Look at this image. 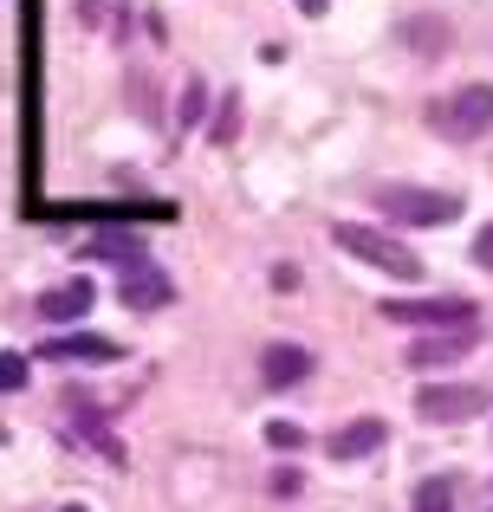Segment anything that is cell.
Wrapping results in <instances>:
<instances>
[{
  "label": "cell",
  "instance_id": "6da1fadb",
  "mask_svg": "<svg viewBox=\"0 0 493 512\" xmlns=\"http://www.w3.org/2000/svg\"><path fill=\"white\" fill-rule=\"evenodd\" d=\"M331 240H338L351 260H364V266H377V273H390V279H422V260L403 247V240H390L383 227H364V221H338L331 227Z\"/></svg>",
  "mask_w": 493,
  "mask_h": 512
},
{
  "label": "cell",
  "instance_id": "52a82bcc",
  "mask_svg": "<svg viewBox=\"0 0 493 512\" xmlns=\"http://www.w3.org/2000/svg\"><path fill=\"white\" fill-rule=\"evenodd\" d=\"M383 441H390V422H383V415H357L351 428L331 435V461H364V454H377Z\"/></svg>",
  "mask_w": 493,
  "mask_h": 512
},
{
  "label": "cell",
  "instance_id": "44dd1931",
  "mask_svg": "<svg viewBox=\"0 0 493 512\" xmlns=\"http://www.w3.org/2000/svg\"><path fill=\"white\" fill-rule=\"evenodd\" d=\"M65 512H85V506H65Z\"/></svg>",
  "mask_w": 493,
  "mask_h": 512
},
{
  "label": "cell",
  "instance_id": "5bb4252c",
  "mask_svg": "<svg viewBox=\"0 0 493 512\" xmlns=\"http://www.w3.org/2000/svg\"><path fill=\"white\" fill-rule=\"evenodd\" d=\"M234 137H241V98H221V111H215V130H208V143H215V150H228Z\"/></svg>",
  "mask_w": 493,
  "mask_h": 512
},
{
  "label": "cell",
  "instance_id": "7a4b0ae2",
  "mask_svg": "<svg viewBox=\"0 0 493 512\" xmlns=\"http://www.w3.org/2000/svg\"><path fill=\"white\" fill-rule=\"evenodd\" d=\"M429 130L448 143H474L493 130V85H461L455 98L429 104Z\"/></svg>",
  "mask_w": 493,
  "mask_h": 512
},
{
  "label": "cell",
  "instance_id": "30bf717a",
  "mask_svg": "<svg viewBox=\"0 0 493 512\" xmlns=\"http://www.w3.org/2000/svg\"><path fill=\"white\" fill-rule=\"evenodd\" d=\"M85 260H111V266H124V273H130V266L150 260V247H143L130 227H104V234H91V240H85Z\"/></svg>",
  "mask_w": 493,
  "mask_h": 512
},
{
  "label": "cell",
  "instance_id": "4fadbf2b",
  "mask_svg": "<svg viewBox=\"0 0 493 512\" xmlns=\"http://www.w3.org/2000/svg\"><path fill=\"white\" fill-rule=\"evenodd\" d=\"M403 46L422 52V59H435V52H448V26L442 20H409L403 26Z\"/></svg>",
  "mask_w": 493,
  "mask_h": 512
},
{
  "label": "cell",
  "instance_id": "9a60e30c",
  "mask_svg": "<svg viewBox=\"0 0 493 512\" xmlns=\"http://www.w3.org/2000/svg\"><path fill=\"white\" fill-rule=\"evenodd\" d=\"M409 512H455V493H448V480H422Z\"/></svg>",
  "mask_w": 493,
  "mask_h": 512
},
{
  "label": "cell",
  "instance_id": "9c48e42d",
  "mask_svg": "<svg viewBox=\"0 0 493 512\" xmlns=\"http://www.w3.org/2000/svg\"><path fill=\"white\" fill-rule=\"evenodd\" d=\"M461 350H474V325H455V331H429V338L409 344V363H422V370H442V363H455Z\"/></svg>",
  "mask_w": 493,
  "mask_h": 512
},
{
  "label": "cell",
  "instance_id": "7c38bea8",
  "mask_svg": "<svg viewBox=\"0 0 493 512\" xmlns=\"http://www.w3.org/2000/svg\"><path fill=\"white\" fill-rule=\"evenodd\" d=\"M46 357H98V363H117V344H111V338H91V331H78V338H52Z\"/></svg>",
  "mask_w": 493,
  "mask_h": 512
},
{
  "label": "cell",
  "instance_id": "8fae6325",
  "mask_svg": "<svg viewBox=\"0 0 493 512\" xmlns=\"http://www.w3.org/2000/svg\"><path fill=\"white\" fill-rule=\"evenodd\" d=\"M260 376L273 389H286V383H305L312 376V350H299V344H266V357H260Z\"/></svg>",
  "mask_w": 493,
  "mask_h": 512
},
{
  "label": "cell",
  "instance_id": "5b68a950",
  "mask_svg": "<svg viewBox=\"0 0 493 512\" xmlns=\"http://www.w3.org/2000/svg\"><path fill=\"white\" fill-rule=\"evenodd\" d=\"M487 389L481 383H422L416 389V415H429V422H468V415L487 409Z\"/></svg>",
  "mask_w": 493,
  "mask_h": 512
},
{
  "label": "cell",
  "instance_id": "2e32d148",
  "mask_svg": "<svg viewBox=\"0 0 493 512\" xmlns=\"http://www.w3.org/2000/svg\"><path fill=\"white\" fill-rule=\"evenodd\" d=\"M202 111H208V85H202V78H189V85H182V130L202 124Z\"/></svg>",
  "mask_w": 493,
  "mask_h": 512
},
{
  "label": "cell",
  "instance_id": "8992f818",
  "mask_svg": "<svg viewBox=\"0 0 493 512\" xmlns=\"http://www.w3.org/2000/svg\"><path fill=\"white\" fill-rule=\"evenodd\" d=\"M117 299H124V312H163V305L176 299V286H169V273L156 260H143V266H130V273H124Z\"/></svg>",
  "mask_w": 493,
  "mask_h": 512
},
{
  "label": "cell",
  "instance_id": "ac0fdd59",
  "mask_svg": "<svg viewBox=\"0 0 493 512\" xmlns=\"http://www.w3.org/2000/svg\"><path fill=\"white\" fill-rule=\"evenodd\" d=\"M266 441H273V448H299V441H305V428H292V422H266Z\"/></svg>",
  "mask_w": 493,
  "mask_h": 512
},
{
  "label": "cell",
  "instance_id": "3957f363",
  "mask_svg": "<svg viewBox=\"0 0 493 512\" xmlns=\"http://www.w3.org/2000/svg\"><path fill=\"white\" fill-rule=\"evenodd\" d=\"M377 208L390 214L396 227H448L461 214V195H448V188H409V182H390L377 188Z\"/></svg>",
  "mask_w": 493,
  "mask_h": 512
},
{
  "label": "cell",
  "instance_id": "ba28073f",
  "mask_svg": "<svg viewBox=\"0 0 493 512\" xmlns=\"http://www.w3.org/2000/svg\"><path fill=\"white\" fill-rule=\"evenodd\" d=\"M91 299H98V286H91V279H65V286L39 292V318H52V325H72V318L91 312Z\"/></svg>",
  "mask_w": 493,
  "mask_h": 512
},
{
  "label": "cell",
  "instance_id": "e0dca14e",
  "mask_svg": "<svg viewBox=\"0 0 493 512\" xmlns=\"http://www.w3.org/2000/svg\"><path fill=\"white\" fill-rule=\"evenodd\" d=\"M13 389H26V357L20 350H0V396H13Z\"/></svg>",
  "mask_w": 493,
  "mask_h": 512
},
{
  "label": "cell",
  "instance_id": "277c9868",
  "mask_svg": "<svg viewBox=\"0 0 493 512\" xmlns=\"http://www.w3.org/2000/svg\"><path fill=\"white\" fill-rule=\"evenodd\" d=\"M390 325H422V331H455V325H474V299H383L377 305Z\"/></svg>",
  "mask_w": 493,
  "mask_h": 512
},
{
  "label": "cell",
  "instance_id": "ffe728a7",
  "mask_svg": "<svg viewBox=\"0 0 493 512\" xmlns=\"http://www.w3.org/2000/svg\"><path fill=\"white\" fill-rule=\"evenodd\" d=\"M325 7H331V0H299V13H305V20H318Z\"/></svg>",
  "mask_w": 493,
  "mask_h": 512
},
{
  "label": "cell",
  "instance_id": "d6986e66",
  "mask_svg": "<svg viewBox=\"0 0 493 512\" xmlns=\"http://www.w3.org/2000/svg\"><path fill=\"white\" fill-rule=\"evenodd\" d=\"M474 260H481L487 273H493V227H481V234H474Z\"/></svg>",
  "mask_w": 493,
  "mask_h": 512
}]
</instances>
